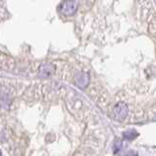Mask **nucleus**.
Segmentation results:
<instances>
[{
  "label": "nucleus",
  "mask_w": 156,
  "mask_h": 156,
  "mask_svg": "<svg viewBox=\"0 0 156 156\" xmlns=\"http://www.w3.org/2000/svg\"><path fill=\"white\" fill-rule=\"evenodd\" d=\"M121 145H122V144H121V141H120L119 140H117V141H116V144H115V151L114 152L116 153V152H118L119 151V149H120V147H121Z\"/></svg>",
  "instance_id": "6"
},
{
  "label": "nucleus",
  "mask_w": 156,
  "mask_h": 156,
  "mask_svg": "<svg viewBox=\"0 0 156 156\" xmlns=\"http://www.w3.org/2000/svg\"><path fill=\"white\" fill-rule=\"evenodd\" d=\"M136 136H137V133L136 131H129V132H126L124 133V139L128 140L136 139Z\"/></svg>",
  "instance_id": "5"
},
{
  "label": "nucleus",
  "mask_w": 156,
  "mask_h": 156,
  "mask_svg": "<svg viewBox=\"0 0 156 156\" xmlns=\"http://www.w3.org/2000/svg\"><path fill=\"white\" fill-rule=\"evenodd\" d=\"M78 9V2L77 1H64L60 6V11L64 15L69 16L72 15L77 11Z\"/></svg>",
  "instance_id": "2"
},
{
  "label": "nucleus",
  "mask_w": 156,
  "mask_h": 156,
  "mask_svg": "<svg viewBox=\"0 0 156 156\" xmlns=\"http://www.w3.org/2000/svg\"><path fill=\"white\" fill-rule=\"evenodd\" d=\"M88 82H90V77L87 73L81 72L76 77V83L80 87H84L88 83Z\"/></svg>",
  "instance_id": "4"
},
{
  "label": "nucleus",
  "mask_w": 156,
  "mask_h": 156,
  "mask_svg": "<svg viewBox=\"0 0 156 156\" xmlns=\"http://www.w3.org/2000/svg\"><path fill=\"white\" fill-rule=\"evenodd\" d=\"M128 112H129L128 106L126 103H124V102H119V103L116 104V106L114 107V116L119 121H122V120L126 118Z\"/></svg>",
  "instance_id": "1"
},
{
  "label": "nucleus",
  "mask_w": 156,
  "mask_h": 156,
  "mask_svg": "<svg viewBox=\"0 0 156 156\" xmlns=\"http://www.w3.org/2000/svg\"><path fill=\"white\" fill-rule=\"evenodd\" d=\"M55 66L51 63H45L41 65V67L39 68L38 75L41 78H49L52 76V74L54 73Z\"/></svg>",
  "instance_id": "3"
}]
</instances>
